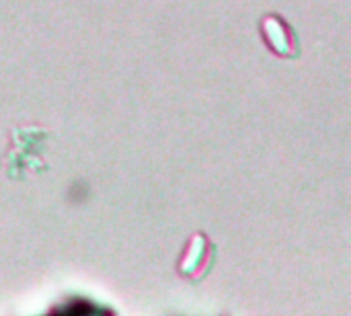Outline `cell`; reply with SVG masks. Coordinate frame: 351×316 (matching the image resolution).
I'll return each instance as SVG.
<instances>
[{"instance_id": "1", "label": "cell", "mask_w": 351, "mask_h": 316, "mask_svg": "<svg viewBox=\"0 0 351 316\" xmlns=\"http://www.w3.org/2000/svg\"><path fill=\"white\" fill-rule=\"evenodd\" d=\"M214 259H216V247L204 232H197L189 239L177 263V271L183 280L202 282L212 271Z\"/></svg>"}, {"instance_id": "2", "label": "cell", "mask_w": 351, "mask_h": 316, "mask_svg": "<svg viewBox=\"0 0 351 316\" xmlns=\"http://www.w3.org/2000/svg\"><path fill=\"white\" fill-rule=\"evenodd\" d=\"M261 35L265 45L280 58L294 60L300 53V41L286 19L280 14H265L261 19Z\"/></svg>"}]
</instances>
